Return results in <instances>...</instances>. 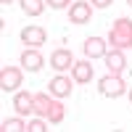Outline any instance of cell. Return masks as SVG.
<instances>
[{"instance_id": "obj_10", "label": "cell", "mask_w": 132, "mask_h": 132, "mask_svg": "<svg viewBox=\"0 0 132 132\" xmlns=\"http://www.w3.org/2000/svg\"><path fill=\"white\" fill-rule=\"evenodd\" d=\"M50 95H56V98H69L71 95V82H69V77H53L50 79Z\"/></svg>"}, {"instance_id": "obj_12", "label": "cell", "mask_w": 132, "mask_h": 132, "mask_svg": "<svg viewBox=\"0 0 132 132\" xmlns=\"http://www.w3.org/2000/svg\"><path fill=\"white\" fill-rule=\"evenodd\" d=\"M42 63H45V58H42L37 50H24L21 53V66H24L27 71H40Z\"/></svg>"}, {"instance_id": "obj_18", "label": "cell", "mask_w": 132, "mask_h": 132, "mask_svg": "<svg viewBox=\"0 0 132 132\" xmlns=\"http://www.w3.org/2000/svg\"><path fill=\"white\" fill-rule=\"evenodd\" d=\"M48 8H53V11H61V8H69V0H48Z\"/></svg>"}, {"instance_id": "obj_5", "label": "cell", "mask_w": 132, "mask_h": 132, "mask_svg": "<svg viewBox=\"0 0 132 132\" xmlns=\"http://www.w3.org/2000/svg\"><path fill=\"white\" fill-rule=\"evenodd\" d=\"M21 40L27 42L29 48H40V45H45V40H48V35H45V29L42 27H24L21 29Z\"/></svg>"}, {"instance_id": "obj_19", "label": "cell", "mask_w": 132, "mask_h": 132, "mask_svg": "<svg viewBox=\"0 0 132 132\" xmlns=\"http://www.w3.org/2000/svg\"><path fill=\"white\" fill-rule=\"evenodd\" d=\"M111 3H114V0H90V5H93V8H108Z\"/></svg>"}, {"instance_id": "obj_14", "label": "cell", "mask_w": 132, "mask_h": 132, "mask_svg": "<svg viewBox=\"0 0 132 132\" xmlns=\"http://www.w3.org/2000/svg\"><path fill=\"white\" fill-rule=\"evenodd\" d=\"M21 11L27 16H40L45 11V0H21Z\"/></svg>"}, {"instance_id": "obj_17", "label": "cell", "mask_w": 132, "mask_h": 132, "mask_svg": "<svg viewBox=\"0 0 132 132\" xmlns=\"http://www.w3.org/2000/svg\"><path fill=\"white\" fill-rule=\"evenodd\" d=\"M48 127H45V122L42 119H32V122L27 124V132H45Z\"/></svg>"}, {"instance_id": "obj_9", "label": "cell", "mask_w": 132, "mask_h": 132, "mask_svg": "<svg viewBox=\"0 0 132 132\" xmlns=\"http://www.w3.org/2000/svg\"><path fill=\"white\" fill-rule=\"evenodd\" d=\"M106 66H108V74H122L124 71V66H127V58H124V53L122 50H111V53H106Z\"/></svg>"}, {"instance_id": "obj_1", "label": "cell", "mask_w": 132, "mask_h": 132, "mask_svg": "<svg viewBox=\"0 0 132 132\" xmlns=\"http://www.w3.org/2000/svg\"><path fill=\"white\" fill-rule=\"evenodd\" d=\"M108 42L116 50H127L132 48V21L129 19H116L111 32H108Z\"/></svg>"}, {"instance_id": "obj_22", "label": "cell", "mask_w": 132, "mask_h": 132, "mask_svg": "<svg viewBox=\"0 0 132 132\" xmlns=\"http://www.w3.org/2000/svg\"><path fill=\"white\" fill-rule=\"evenodd\" d=\"M129 101H132V93H129Z\"/></svg>"}, {"instance_id": "obj_21", "label": "cell", "mask_w": 132, "mask_h": 132, "mask_svg": "<svg viewBox=\"0 0 132 132\" xmlns=\"http://www.w3.org/2000/svg\"><path fill=\"white\" fill-rule=\"evenodd\" d=\"M127 3H129V5H132V0H127Z\"/></svg>"}, {"instance_id": "obj_13", "label": "cell", "mask_w": 132, "mask_h": 132, "mask_svg": "<svg viewBox=\"0 0 132 132\" xmlns=\"http://www.w3.org/2000/svg\"><path fill=\"white\" fill-rule=\"evenodd\" d=\"M53 103H56L53 98H48L45 93H37V95H35V114H37V116H45V119H48V114H50Z\"/></svg>"}, {"instance_id": "obj_3", "label": "cell", "mask_w": 132, "mask_h": 132, "mask_svg": "<svg viewBox=\"0 0 132 132\" xmlns=\"http://www.w3.org/2000/svg\"><path fill=\"white\" fill-rule=\"evenodd\" d=\"M21 79H24L21 69H16V66H5V69L0 71V90H3V93H13L16 87L21 85Z\"/></svg>"}, {"instance_id": "obj_8", "label": "cell", "mask_w": 132, "mask_h": 132, "mask_svg": "<svg viewBox=\"0 0 132 132\" xmlns=\"http://www.w3.org/2000/svg\"><path fill=\"white\" fill-rule=\"evenodd\" d=\"M50 66H53L56 71H66L69 66H74L71 50H69V48H58V50H53V56H50Z\"/></svg>"}, {"instance_id": "obj_2", "label": "cell", "mask_w": 132, "mask_h": 132, "mask_svg": "<svg viewBox=\"0 0 132 132\" xmlns=\"http://www.w3.org/2000/svg\"><path fill=\"white\" fill-rule=\"evenodd\" d=\"M98 90H101V95H106V98H119V95L127 93V85H124V79L119 74H106L103 79L98 82Z\"/></svg>"}, {"instance_id": "obj_15", "label": "cell", "mask_w": 132, "mask_h": 132, "mask_svg": "<svg viewBox=\"0 0 132 132\" xmlns=\"http://www.w3.org/2000/svg\"><path fill=\"white\" fill-rule=\"evenodd\" d=\"M63 116H66V108L56 101V103H53V108H50V114H48V122H50V124H61Z\"/></svg>"}, {"instance_id": "obj_11", "label": "cell", "mask_w": 132, "mask_h": 132, "mask_svg": "<svg viewBox=\"0 0 132 132\" xmlns=\"http://www.w3.org/2000/svg\"><path fill=\"white\" fill-rule=\"evenodd\" d=\"M71 77H74V82H79V85L90 82V79H93V66H90V61H74Z\"/></svg>"}, {"instance_id": "obj_6", "label": "cell", "mask_w": 132, "mask_h": 132, "mask_svg": "<svg viewBox=\"0 0 132 132\" xmlns=\"http://www.w3.org/2000/svg\"><path fill=\"white\" fill-rule=\"evenodd\" d=\"M106 45H108V42L103 37H87L85 45H82V50H85L87 58H103L106 56Z\"/></svg>"}, {"instance_id": "obj_4", "label": "cell", "mask_w": 132, "mask_h": 132, "mask_svg": "<svg viewBox=\"0 0 132 132\" xmlns=\"http://www.w3.org/2000/svg\"><path fill=\"white\" fill-rule=\"evenodd\" d=\"M93 16V5L85 3V0H77V3H71L69 8V21L71 24H87Z\"/></svg>"}, {"instance_id": "obj_7", "label": "cell", "mask_w": 132, "mask_h": 132, "mask_svg": "<svg viewBox=\"0 0 132 132\" xmlns=\"http://www.w3.org/2000/svg\"><path fill=\"white\" fill-rule=\"evenodd\" d=\"M13 108L19 116H29L35 111V95L32 93H16L13 95Z\"/></svg>"}, {"instance_id": "obj_16", "label": "cell", "mask_w": 132, "mask_h": 132, "mask_svg": "<svg viewBox=\"0 0 132 132\" xmlns=\"http://www.w3.org/2000/svg\"><path fill=\"white\" fill-rule=\"evenodd\" d=\"M21 129H27V124L21 119H5L3 122V132H21Z\"/></svg>"}, {"instance_id": "obj_20", "label": "cell", "mask_w": 132, "mask_h": 132, "mask_svg": "<svg viewBox=\"0 0 132 132\" xmlns=\"http://www.w3.org/2000/svg\"><path fill=\"white\" fill-rule=\"evenodd\" d=\"M3 3H11V0H3Z\"/></svg>"}]
</instances>
